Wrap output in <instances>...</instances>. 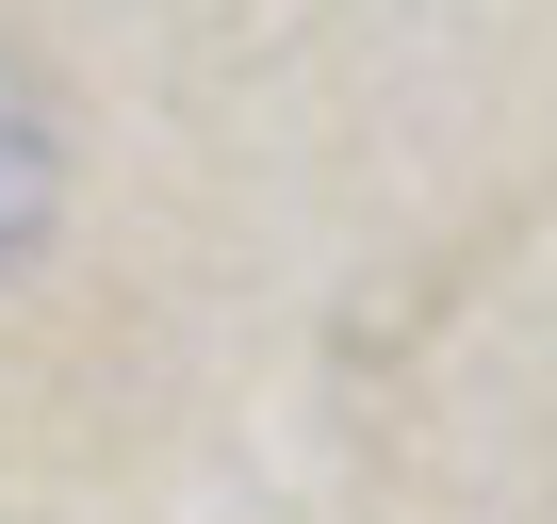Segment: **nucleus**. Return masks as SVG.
<instances>
[{
  "label": "nucleus",
  "mask_w": 557,
  "mask_h": 524,
  "mask_svg": "<svg viewBox=\"0 0 557 524\" xmlns=\"http://www.w3.org/2000/svg\"><path fill=\"white\" fill-rule=\"evenodd\" d=\"M50 213H66V132H50V83L0 50V279H34Z\"/></svg>",
  "instance_id": "nucleus-1"
}]
</instances>
